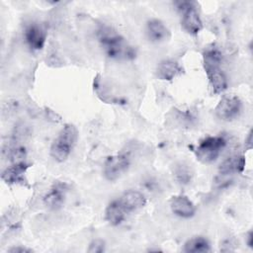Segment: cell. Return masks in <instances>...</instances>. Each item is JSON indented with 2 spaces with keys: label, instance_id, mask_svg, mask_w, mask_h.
<instances>
[{
  "label": "cell",
  "instance_id": "6da1fadb",
  "mask_svg": "<svg viewBox=\"0 0 253 253\" xmlns=\"http://www.w3.org/2000/svg\"><path fill=\"white\" fill-rule=\"evenodd\" d=\"M97 36L108 56L117 59L133 57L134 51L132 47L113 28L102 26L98 30Z\"/></svg>",
  "mask_w": 253,
  "mask_h": 253
},
{
  "label": "cell",
  "instance_id": "7a4b0ae2",
  "mask_svg": "<svg viewBox=\"0 0 253 253\" xmlns=\"http://www.w3.org/2000/svg\"><path fill=\"white\" fill-rule=\"evenodd\" d=\"M77 138L78 130L76 126L71 124L65 125L51 143L50 156L57 162L65 161L74 148Z\"/></svg>",
  "mask_w": 253,
  "mask_h": 253
},
{
  "label": "cell",
  "instance_id": "3957f363",
  "mask_svg": "<svg viewBox=\"0 0 253 253\" xmlns=\"http://www.w3.org/2000/svg\"><path fill=\"white\" fill-rule=\"evenodd\" d=\"M178 11L182 15L181 26L190 35H197L203 29V22L197 11L195 3L192 1L175 2Z\"/></svg>",
  "mask_w": 253,
  "mask_h": 253
},
{
  "label": "cell",
  "instance_id": "277c9868",
  "mask_svg": "<svg viewBox=\"0 0 253 253\" xmlns=\"http://www.w3.org/2000/svg\"><path fill=\"white\" fill-rule=\"evenodd\" d=\"M226 140L222 136H208L203 139L196 149V156L203 163H211L217 159L224 148Z\"/></svg>",
  "mask_w": 253,
  "mask_h": 253
},
{
  "label": "cell",
  "instance_id": "5b68a950",
  "mask_svg": "<svg viewBox=\"0 0 253 253\" xmlns=\"http://www.w3.org/2000/svg\"><path fill=\"white\" fill-rule=\"evenodd\" d=\"M130 165L129 152L122 151L116 155L109 156L103 166V174L108 181H116L121 178Z\"/></svg>",
  "mask_w": 253,
  "mask_h": 253
},
{
  "label": "cell",
  "instance_id": "8992f818",
  "mask_svg": "<svg viewBox=\"0 0 253 253\" xmlns=\"http://www.w3.org/2000/svg\"><path fill=\"white\" fill-rule=\"evenodd\" d=\"M242 110V102L235 95L223 96L214 109L215 116L225 122L236 119Z\"/></svg>",
  "mask_w": 253,
  "mask_h": 253
},
{
  "label": "cell",
  "instance_id": "52a82bcc",
  "mask_svg": "<svg viewBox=\"0 0 253 253\" xmlns=\"http://www.w3.org/2000/svg\"><path fill=\"white\" fill-rule=\"evenodd\" d=\"M170 209L174 214L183 218H190L196 212L195 205L184 195L173 196L170 200Z\"/></svg>",
  "mask_w": 253,
  "mask_h": 253
},
{
  "label": "cell",
  "instance_id": "ba28073f",
  "mask_svg": "<svg viewBox=\"0 0 253 253\" xmlns=\"http://www.w3.org/2000/svg\"><path fill=\"white\" fill-rule=\"evenodd\" d=\"M25 41L32 50H40L43 47L46 33L43 28L38 24L29 25L24 33Z\"/></svg>",
  "mask_w": 253,
  "mask_h": 253
},
{
  "label": "cell",
  "instance_id": "9c48e42d",
  "mask_svg": "<svg viewBox=\"0 0 253 253\" xmlns=\"http://www.w3.org/2000/svg\"><path fill=\"white\" fill-rule=\"evenodd\" d=\"M67 192V185L62 182H56L54 183L49 191L45 194L43 197V204L52 210H56L60 208L66 197Z\"/></svg>",
  "mask_w": 253,
  "mask_h": 253
},
{
  "label": "cell",
  "instance_id": "30bf717a",
  "mask_svg": "<svg viewBox=\"0 0 253 253\" xmlns=\"http://www.w3.org/2000/svg\"><path fill=\"white\" fill-rule=\"evenodd\" d=\"M119 201L125 208L127 213L138 211L146 205L145 196L135 190H128L125 192L120 198Z\"/></svg>",
  "mask_w": 253,
  "mask_h": 253
},
{
  "label": "cell",
  "instance_id": "8fae6325",
  "mask_svg": "<svg viewBox=\"0 0 253 253\" xmlns=\"http://www.w3.org/2000/svg\"><path fill=\"white\" fill-rule=\"evenodd\" d=\"M146 34L149 41L153 42H162L171 37L169 29L158 19H151L146 23Z\"/></svg>",
  "mask_w": 253,
  "mask_h": 253
},
{
  "label": "cell",
  "instance_id": "7c38bea8",
  "mask_svg": "<svg viewBox=\"0 0 253 253\" xmlns=\"http://www.w3.org/2000/svg\"><path fill=\"white\" fill-rule=\"evenodd\" d=\"M29 165L26 162L12 163L7 167L1 175L2 180L7 184H17L24 182V175L28 169Z\"/></svg>",
  "mask_w": 253,
  "mask_h": 253
},
{
  "label": "cell",
  "instance_id": "4fadbf2b",
  "mask_svg": "<svg viewBox=\"0 0 253 253\" xmlns=\"http://www.w3.org/2000/svg\"><path fill=\"white\" fill-rule=\"evenodd\" d=\"M127 215L126 211L119 201V199H116L112 201L106 208L105 211V219L111 224V225H119L121 224L126 216Z\"/></svg>",
  "mask_w": 253,
  "mask_h": 253
},
{
  "label": "cell",
  "instance_id": "5bb4252c",
  "mask_svg": "<svg viewBox=\"0 0 253 253\" xmlns=\"http://www.w3.org/2000/svg\"><path fill=\"white\" fill-rule=\"evenodd\" d=\"M245 167V157L240 154H235L224 159L219 167L218 171L221 175H229L234 173H241Z\"/></svg>",
  "mask_w": 253,
  "mask_h": 253
},
{
  "label": "cell",
  "instance_id": "9a60e30c",
  "mask_svg": "<svg viewBox=\"0 0 253 253\" xmlns=\"http://www.w3.org/2000/svg\"><path fill=\"white\" fill-rule=\"evenodd\" d=\"M182 67L177 61L173 59H165L158 64L156 74L159 79L170 81L182 73Z\"/></svg>",
  "mask_w": 253,
  "mask_h": 253
},
{
  "label": "cell",
  "instance_id": "2e32d148",
  "mask_svg": "<svg viewBox=\"0 0 253 253\" xmlns=\"http://www.w3.org/2000/svg\"><path fill=\"white\" fill-rule=\"evenodd\" d=\"M210 84L215 94H220L227 88V79L220 67L205 68Z\"/></svg>",
  "mask_w": 253,
  "mask_h": 253
},
{
  "label": "cell",
  "instance_id": "e0dca14e",
  "mask_svg": "<svg viewBox=\"0 0 253 253\" xmlns=\"http://www.w3.org/2000/svg\"><path fill=\"white\" fill-rule=\"evenodd\" d=\"M204 67H219L222 60V53L218 47L214 44L207 46L203 52Z\"/></svg>",
  "mask_w": 253,
  "mask_h": 253
},
{
  "label": "cell",
  "instance_id": "ac0fdd59",
  "mask_svg": "<svg viewBox=\"0 0 253 253\" xmlns=\"http://www.w3.org/2000/svg\"><path fill=\"white\" fill-rule=\"evenodd\" d=\"M184 251L188 253H205L211 251V245L206 237L195 236L186 241Z\"/></svg>",
  "mask_w": 253,
  "mask_h": 253
},
{
  "label": "cell",
  "instance_id": "d6986e66",
  "mask_svg": "<svg viewBox=\"0 0 253 253\" xmlns=\"http://www.w3.org/2000/svg\"><path fill=\"white\" fill-rule=\"evenodd\" d=\"M7 157L12 163H20L25 162V158L27 155L26 148L21 144H12L7 147Z\"/></svg>",
  "mask_w": 253,
  "mask_h": 253
},
{
  "label": "cell",
  "instance_id": "ffe728a7",
  "mask_svg": "<svg viewBox=\"0 0 253 253\" xmlns=\"http://www.w3.org/2000/svg\"><path fill=\"white\" fill-rule=\"evenodd\" d=\"M175 178L181 185H187L192 179V172L187 165L181 164L175 169Z\"/></svg>",
  "mask_w": 253,
  "mask_h": 253
},
{
  "label": "cell",
  "instance_id": "44dd1931",
  "mask_svg": "<svg viewBox=\"0 0 253 253\" xmlns=\"http://www.w3.org/2000/svg\"><path fill=\"white\" fill-rule=\"evenodd\" d=\"M105 251V242L102 239H94L88 248V252L90 253H101Z\"/></svg>",
  "mask_w": 253,
  "mask_h": 253
},
{
  "label": "cell",
  "instance_id": "7402d4cb",
  "mask_svg": "<svg viewBox=\"0 0 253 253\" xmlns=\"http://www.w3.org/2000/svg\"><path fill=\"white\" fill-rule=\"evenodd\" d=\"M7 252H10V253H30V252H33V250L30 249V248L24 247V246H14V247L9 248L7 250Z\"/></svg>",
  "mask_w": 253,
  "mask_h": 253
},
{
  "label": "cell",
  "instance_id": "603a6c76",
  "mask_svg": "<svg viewBox=\"0 0 253 253\" xmlns=\"http://www.w3.org/2000/svg\"><path fill=\"white\" fill-rule=\"evenodd\" d=\"M251 240H252V232L250 231V232L248 233V236H247V244H248V246H249V247H251V246H252V242H251Z\"/></svg>",
  "mask_w": 253,
  "mask_h": 253
}]
</instances>
